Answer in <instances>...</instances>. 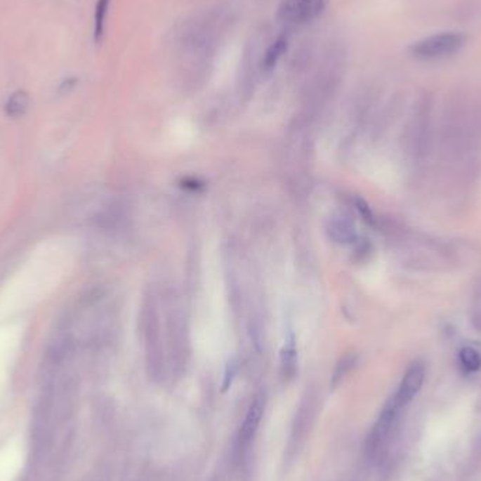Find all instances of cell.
I'll list each match as a JSON object with an SVG mask.
<instances>
[{
	"instance_id": "cell-8",
	"label": "cell",
	"mask_w": 481,
	"mask_h": 481,
	"mask_svg": "<svg viewBox=\"0 0 481 481\" xmlns=\"http://www.w3.org/2000/svg\"><path fill=\"white\" fill-rule=\"evenodd\" d=\"M280 363H282L283 376L287 378H291L297 370V348H296V342L293 336L286 342L284 348L282 349Z\"/></svg>"
},
{
	"instance_id": "cell-3",
	"label": "cell",
	"mask_w": 481,
	"mask_h": 481,
	"mask_svg": "<svg viewBox=\"0 0 481 481\" xmlns=\"http://www.w3.org/2000/svg\"><path fill=\"white\" fill-rule=\"evenodd\" d=\"M325 5L327 0H283L277 18L289 26H303L315 20Z\"/></svg>"
},
{
	"instance_id": "cell-6",
	"label": "cell",
	"mask_w": 481,
	"mask_h": 481,
	"mask_svg": "<svg viewBox=\"0 0 481 481\" xmlns=\"http://www.w3.org/2000/svg\"><path fill=\"white\" fill-rule=\"evenodd\" d=\"M263 412H265V398L262 394H258L252 400V402L246 411L241 430H239V443L242 446H248L252 442V439L255 437V435L259 429Z\"/></svg>"
},
{
	"instance_id": "cell-14",
	"label": "cell",
	"mask_w": 481,
	"mask_h": 481,
	"mask_svg": "<svg viewBox=\"0 0 481 481\" xmlns=\"http://www.w3.org/2000/svg\"><path fill=\"white\" fill-rule=\"evenodd\" d=\"M477 301H478L477 311H481V289H480V293H478V296H477Z\"/></svg>"
},
{
	"instance_id": "cell-5",
	"label": "cell",
	"mask_w": 481,
	"mask_h": 481,
	"mask_svg": "<svg viewBox=\"0 0 481 481\" xmlns=\"http://www.w3.org/2000/svg\"><path fill=\"white\" fill-rule=\"evenodd\" d=\"M398 411H400V408L394 404L393 400H390V402L384 407V409L381 411L377 422L374 423V426L370 432V436L367 440V450L370 453H376L380 449V446H383V443L386 442L387 436L390 435V432L393 429V425L397 419Z\"/></svg>"
},
{
	"instance_id": "cell-7",
	"label": "cell",
	"mask_w": 481,
	"mask_h": 481,
	"mask_svg": "<svg viewBox=\"0 0 481 481\" xmlns=\"http://www.w3.org/2000/svg\"><path fill=\"white\" fill-rule=\"evenodd\" d=\"M327 232L329 238L338 244H349L356 238L355 224L343 216L331 217L327 223Z\"/></svg>"
},
{
	"instance_id": "cell-9",
	"label": "cell",
	"mask_w": 481,
	"mask_h": 481,
	"mask_svg": "<svg viewBox=\"0 0 481 481\" xmlns=\"http://www.w3.org/2000/svg\"><path fill=\"white\" fill-rule=\"evenodd\" d=\"M29 106H30V96L26 92L19 91L9 98L5 106V110L9 117L18 119V117H22L29 110Z\"/></svg>"
},
{
	"instance_id": "cell-4",
	"label": "cell",
	"mask_w": 481,
	"mask_h": 481,
	"mask_svg": "<svg viewBox=\"0 0 481 481\" xmlns=\"http://www.w3.org/2000/svg\"><path fill=\"white\" fill-rule=\"evenodd\" d=\"M423 378H425V367L422 363H414L407 370L395 395L391 398L400 409L405 407L418 394V391L422 387Z\"/></svg>"
},
{
	"instance_id": "cell-2",
	"label": "cell",
	"mask_w": 481,
	"mask_h": 481,
	"mask_svg": "<svg viewBox=\"0 0 481 481\" xmlns=\"http://www.w3.org/2000/svg\"><path fill=\"white\" fill-rule=\"evenodd\" d=\"M467 41V36L460 32H443L428 36L412 43L408 53L418 61H439L457 54Z\"/></svg>"
},
{
	"instance_id": "cell-10",
	"label": "cell",
	"mask_w": 481,
	"mask_h": 481,
	"mask_svg": "<svg viewBox=\"0 0 481 481\" xmlns=\"http://www.w3.org/2000/svg\"><path fill=\"white\" fill-rule=\"evenodd\" d=\"M289 43L286 37H279L266 51L265 58H263V70L265 71H272L277 62L280 61V58L284 55V53L287 51Z\"/></svg>"
},
{
	"instance_id": "cell-11",
	"label": "cell",
	"mask_w": 481,
	"mask_h": 481,
	"mask_svg": "<svg viewBox=\"0 0 481 481\" xmlns=\"http://www.w3.org/2000/svg\"><path fill=\"white\" fill-rule=\"evenodd\" d=\"M459 360L466 371H478L481 369V353L473 346H466L459 353Z\"/></svg>"
},
{
	"instance_id": "cell-12",
	"label": "cell",
	"mask_w": 481,
	"mask_h": 481,
	"mask_svg": "<svg viewBox=\"0 0 481 481\" xmlns=\"http://www.w3.org/2000/svg\"><path fill=\"white\" fill-rule=\"evenodd\" d=\"M112 0H98L96 5V12H95V40L96 43H100L105 36V26H106V19L109 13Z\"/></svg>"
},
{
	"instance_id": "cell-1",
	"label": "cell",
	"mask_w": 481,
	"mask_h": 481,
	"mask_svg": "<svg viewBox=\"0 0 481 481\" xmlns=\"http://www.w3.org/2000/svg\"><path fill=\"white\" fill-rule=\"evenodd\" d=\"M432 141V100L428 95L416 102L407 127V151L416 162H423Z\"/></svg>"
},
{
	"instance_id": "cell-13",
	"label": "cell",
	"mask_w": 481,
	"mask_h": 481,
	"mask_svg": "<svg viewBox=\"0 0 481 481\" xmlns=\"http://www.w3.org/2000/svg\"><path fill=\"white\" fill-rule=\"evenodd\" d=\"M355 360L356 359L353 356H348L339 362V364L336 366V370L334 373V383H338L341 378H343V376L355 366Z\"/></svg>"
}]
</instances>
